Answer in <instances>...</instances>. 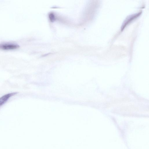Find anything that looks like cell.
<instances>
[{"instance_id": "1", "label": "cell", "mask_w": 149, "mask_h": 149, "mask_svg": "<svg viewBox=\"0 0 149 149\" xmlns=\"http://www.w3.org/2000/svg\"><path fill=\"white\" fill-rule=\"evenodd\" d=\"M19 46L13 43H3L0 44V49L3 50H11L18 48Z\"/></svg>"}, {"instance_id": "2", "label": "cell", "mask_w": 149, "mask_h": 149, "mask_svg": "<svg viewBox=\"0 0 149 149\" xmlns=\"http://www.w3.org/2000/svg\"><path fill=\"white\" fill-rule=\"evenodd\" d=\"M17 92L11 93L6 94L0 97V107L5 104L11 97L17 94Z\"/></svg>"}, {"instance_id": "3", "label": "cell", "mask_w": 149, "mask_h": 149, "mask_svg": "<svg viewBox=\"0 0 149 149\" xmlns=\"http://www.w3.org/2000/svg\"><path fill=\"white\" fill-rule=\"evenodd\" d=\"M140 13H139L138 14L134 15L132 16H130L128 17V19H127L125 21L124 24L122 26V29L123 30L125 27L128 24H129L130 22L132 21L133 19L135 18H136L140 14Z\"/></svg>"}]
</instances>
